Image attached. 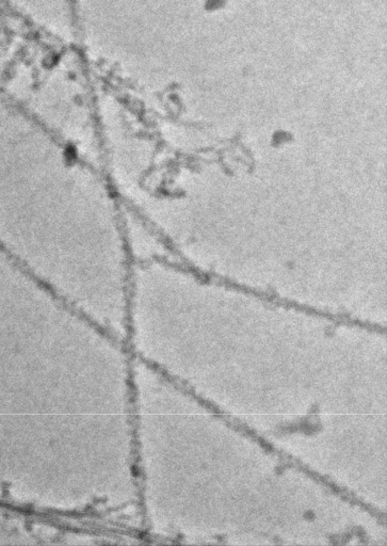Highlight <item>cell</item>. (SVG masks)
I'll return each mask as SVG.
<instances>
[{"mask_svg":"<svg viewBox=\"0 0 387 546\" xmlns=\"http://www.w3.org/2000/svg\"><path fill=\"white\" fill-rule=\"evenodd\" d=\"M0 251L79 310L118 318L131 257L102 167L0 100Z\"/></svg>","mask_w":387,"mask_h":546,"instance_id":"6da1fadb","label":"cell"}]
</instances>
